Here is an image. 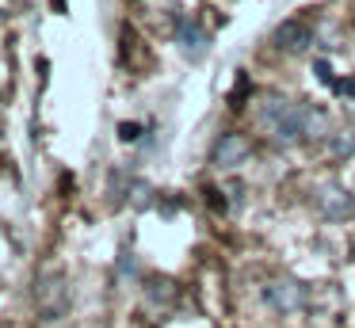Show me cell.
<instances>
[{
  "label": "cell",
  "mask_w": 355,
  "mask_h": 328,
  "mask_svg": "<svg viewBox=\"0 0 355 328\" xmlns=\"http://www.w3.org/2000/svg\"><path fill=\"white\" fill-rule=\"evenodd\" d=\"M260 122H263V130L271 134V141H275V145H298V141H306V134H302V111H298V103H291V99H283V96H268V103L260 107Z\"/></svg>",
  "instance_id": "obj_1"
},
{
  "label": "cell",
  "mask_w": 355,
  "mask_h": 328,
  "mask_svg": "<svg viewBox=\"0 0 355 328\" xmlns=\"http://www.w3.org/2000/svg\"><path fill=\"white\" fill-rule=\"evenodd\" d=\"M313 202H317V214L324 221H352L355 218V195L344 183H324V187H317Z\"/></svg>",
  "instance_id": "obj_2"
},
{
  "label": "cell",
  "mask_w": 355,
  "mask_h": 328,
  "mask_svg": "<svg viewBox=\"0 0 355 328\" xmlns=\"http://www.w3.org/2000/svg\"><path fill=\"white\" fill-rule=\"evenodd\" d=\"M35 297H39L42 320H62L69 313V286H65L62 275H42L39 286H35Z\"/></svg>",
  "instance_id": "obj_3"
},
{
  "label": "cell",
  "mask_w": 355,
  "mask_h": 328,
  "mask_svg": "<svg viewBox=\"0 0 355 328\" xmlns=\"http://www.w3.org/2000/svg\"><path fill=\"white\" fill-rule=\"evenodd\" d=\"M263 297H268V305L275 313H298V309H306V302H309V286L306 282H298V279H275L271 286H263Z\"/></svg>",
  "instance_id": "obj_4"
},
{
  "label": "cell",
  "mask_w": 355,
  "mask_h": 328,
  "mask_svg": "<svg viewBox=\"0 0 355 328\" xmlns=\"http://www.w3.org/2000/svg\"><path fill=\"white\" fill-rule=\"evenodd\" d=\"M248 157H252V141H248L245 134H237V130H230V134H222L214 141L210 164H214L218 172H230V168H241Z\"/></svg>",
  "instance_id": "obj_5"
},
{
  "label": "cell",
  "mask_w": 355,
  "mask_h": 328,
  "mask_svg": "<svg viewBox=\"0 0 355 328\" xmlns=\"http://www.w3.org/2000/svg\"><path fill=\"white\" fill-rule=\"evenodd\" d=\"M271 42H275L279 53H306L309 42H313V31H309V23L302 19V15H291V19H283L275 27Z\"/></svg>",
  "instance_id": "obj_6"
},
{
  "label": "cell",
  "mask_w": 355,
  "mask_h": 328,
  "mask_svg": "<svg viewBox=\"0 0 355 328\" xmlns=\"http://www.w3.org/2000/svg\"><path fill=\"white\" fill-rule=\"evenodd\" d=\"M176 42H180V53L184 58H191V61H199L202 53H207V46H210V35L202 31V23L199 19H180L176 23Z\"/></svg>",
  "instance_id": "obj_7"
},
{
  "label": "cell",
  "mask_w": 355,
  "mask_h": 328,
  "mask_svg": "<svg viewBox=\"0 0 355 328\" xmlns=\"http://www.w3.org/2000/svg\"><path fill=\"white\" fill-rule=\"evenodd\" d=\"M298 111H302V134H306V141H309V137H324V134H329V114H324L321 107L298 103Z\"/></svg>",
  "instance_id": "obj_8"
},
{
  "label": "cell",
  "mask_w": 355,
  "mask_h": 328,
  "mask_svg": "<svg viewBox=\"0 0 355 328\" xmlns=\"http://www.w3.org/2000/svg\"><path fill=\"white\" fill-rule=\"evenodd\" d=\"M329 153H332V160H352L355 157V130H340V134H332Z\"/></svg>",
  "instance_id": "obj_9"
},
{
  "label": "cell",
  "mask_w": 355,
  "mask_h": 328,
  "mask_svg": "<svg viewBox=\"0 0 355 328\" xmlns=\"http://www.w3.org/2000/svg\"><path fill=\"white\" fill-rule=\"evenodd\" d=\"M149 294H153L157 302H172V297H176V290H172V282H157V286L149 290Z\"/></svg>",
  "instance_id": "obj_10"
},
{
  "label": "cell",
  "mask_w": 355,
  "mask_h": 328,
  "mask_svg": "<svg viewBox=\"0 0 355 328\" xmlns=\"http://www.w3.org/2000/svg\"><path fill=\"white\" fill-rule=\"evenodd\" d=\"M138 134H141L138 122H123V126H119V137H123V141H138Z\"/></svg>",
  "instance_id": "obj_11"
},
{
  "label": "cell",
  "mask_w": 355,
  "mask_h": 328,
  "mask_svg": "<svg viewBox=\"0 0 355 328\" xmlns=\"http://www.w3.org/2000/svg\"><path fill=\"white\" fill-rule=\"evenodd\" d=\"M313 69H317V80H324V84H336V80H332V69H329V61H324V58L317 61Z\"/></svg>",
  "instance_id": "obj_12"
},
{
  "label": "cell",
  "mask_w": 355,
  "mask_h": 328,
  "mask_svg": "<svg viewBox=\"0 0 355 328\" xmlns=\"http://www.w3.org/2000/svg\"><path fill=\"white\" fill-rule=\"evenodd\" d=\"M352 252H355V233H352Z\"/></svg>",
  "instance_id": "obj_13"
}]
</instances>
